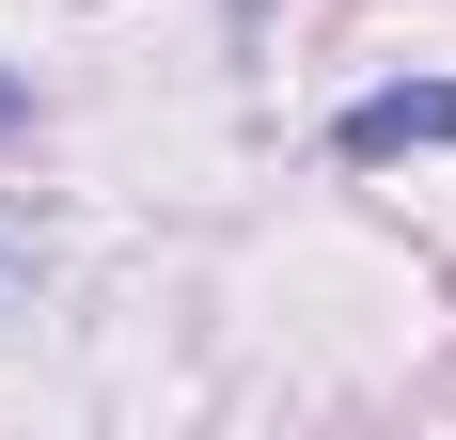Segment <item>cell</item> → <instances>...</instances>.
<instances>
[{
  "instance_id": "cell-1",
  "label": "cell",
  "mask_w": 456,
  "mask_h": 440,
  "mask_svg": "<svg viewBox=\"0 0 456 440\" xmlns=\"http://www.w3.org/2000/svg\"><path fill=\"white\" fill-rule=\"evenodd\" d=\"M346 158H410V142H456V79H410V94H362V110H346Z\"/></svg>"
}]
</instances>
